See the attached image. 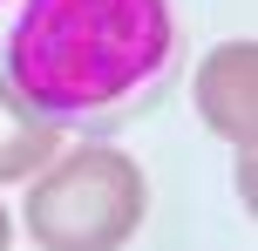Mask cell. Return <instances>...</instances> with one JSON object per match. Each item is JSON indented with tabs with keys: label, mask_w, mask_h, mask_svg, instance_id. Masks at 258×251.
<instances>
[{
	"label": "cell",
	"mask_w": 258,
	"mask_h": 251,
	"mask_svg": "<svg viewBox=\"0 0 258 251\" xmlns=\"http://www.w3.org/2000/svg\"><path fill=\"white\" fill-rule=\"evenodd\" d=\"M150 184L122 149H75L27 190V238L41 251H122L143 231Z\"/></svg>",
	"instance_id": "7a4b0ae2"
},
{
	"label": "cell",
	"mask_w": 258,
	"mask_h": 251,
	"mask_svg": "<svg viewBox=\"0 0 258 251\" xmlns=\"http://www.w3.org/2000/svg\"><path fill=\"white\" fill-rule=\"evenodd\" d=\"M7 238H14V224H7V211H0V251H7Z\"/></svg>",
	"instance_id": "5b68a950"
},
{
	"label": "cell",
	"mask_w": 258,
	"mask_h": 251,
	"mask_svg": "<svg viewBox=\"0 0 258 251\" xmlns=\"http://www.w3.org/2000/svg\"><path fill=\"white\" fill-rule=\"evenodd\" d=\"M170 0H27L7 41V81L48 122L116 116L170 61Z\"/></svg>",
	"instance_id": "6da1fadb"
},
{
	"label": "cell",
	"mask_w": 258,
	"mask_h": 251,
	"mask_svg": "<svg viewBox=\"0 0 258 251\" xmlns=\"http://www.w3.org/2000/svg\"><path fill=\"white\" fill-rule=\"evenodd\" d=\"M61 156V122H48L41 109L21 102V89L7 81V68H0V184H14V177H34L41 163Z\"/></svg>",
	"instance_id": "277c9868"
},
{
	"label": "cell",
	"mask_w": 258,
	"mask_h": 251,
	"mask_svg": "<svg viewBox=\"0 0 258 251\" xmlns=\"http://www.w3.org/2000/svg\"><path fill=\"white\" fill-rule=\"evenodd\" d=\"M197 109L204 122L238 143V156L251 163V136H258V48L251 41H224L204 68H197Z\"/></svg>",
	"instance_id": "3957f363"
}]
</instances>
